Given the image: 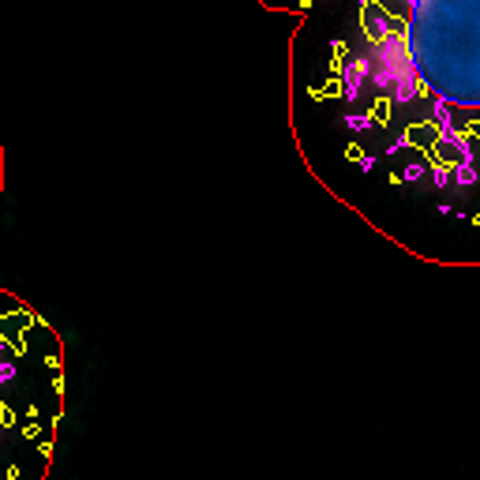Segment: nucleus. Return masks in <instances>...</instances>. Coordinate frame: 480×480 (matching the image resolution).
Listing matches in <instances>:
<instances>
[{"mask_svg": "<svg viewBox=\"0 0 480 480\" xmlns=\"http://www.w3.org/2000/svg\"><path fill=\"white\" fill-rule=\"evenodd\" d=\"M331 86L346 132L394 180L480 188V0H360Z\"/></svg>", "mask_w": 480, "mask_h": 480, "instance_id": "1", "label": "nucleus"}]
</instances>
